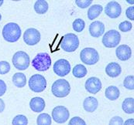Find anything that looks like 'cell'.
I'll return each mask as SVG.
<instances>
[{"instance_id":"obj_21","label":"cell","mask_w":134,"mask_h":125,"mask_svg":"<svg viewBox=\"0 0 134 125\" xmlns=\"http://www.w3.org/2000/svg\"><path fill=\"white\" fill-rule=\"evenodd\" d=\"M102 10H103V8L101 5H98V4L93 5L88 10V17L90 20H93L102 13Z\"/></svg>"},{"instance_id":"obj_37","label":"cell","mask_w":134,"mask_h":125,"mask_svg":"<svg viewBox=\"0 0 134 125\" xmlns=\"http://www.w3.org/2000/svg\"><path fill=\"white\" fill-rule=\"evenodd\" d=\"M4 110H5V103L2 99H0V113H2Z\"/></svg>"},{"instance_id":"obj_22","label":"cell","mask_w":134,"mask_h":125,"mask_svg":"<svg viewBox=\"0 0 134 125\" xmlns=\"http://www.w3.org/2000/svg\"><path fill=\"white\" fill-rule=\"evenodd\" d=\"M122 107L123 111L128 114H133L134 112V99L133 97L126 98L123 100Z\"/></svg>"},{"instance_id":"obj_31","label":"cell","mask_w":134,"mask_h":125,"mask_svg":"<svg viewBox=\"0 0 134 125\" xmlns=\"http://www.w3.org/2000/svg\"><path fill=\"white\" fill-rule=\"evenodd\" d=\"M68 125H87L85 121L79 117H74L73 118H71L69 121Z\"/></svg>"},{"instance_id":"obj_4","label":"cell","mask_w":134,"mask_h":125,"mask_svg":"<svg viewBox=\"0 0 134 125\" xmlns=\"http://www.w3.org/2000/svg\"><path fill=\"white\" fill-rule=\"evenodd\" d=\"M51 90L55 97L62 98L67 97L70 93L71 86L66 80L59 79L53 84Z\"/></svg>"},{"instance_id":"obj_8","label":"cell","mask_w":134,"mask_h":125,"mask_svg":"<svg viewBox=\"0 0 134 125\" xmlns=\"http://www.w3.org/2000/svg\"><path fill=\"white\" fill-rule=\"evenodd\" d=\"M120 40V33L115 29H112L104 34L102 38V43L107 48H113L119 44Z\"/></svg>"},{"instance_id":"obj_39","label":"cell","mask_w":134,"mask_h":125,"mask_svg":"<svg viewBox=\"0 0 134 125\" xmlns=\"http://www.w3.org/2000/svg\"><path fill=\"white\" fill-rule=\"evenodd\" d=\"M3 2H4V1H3V0H0V6L3 4Z\"/></svg>"},{"instance_id":"obj_19","label":"cell","mask_w":134,"mask_h":125,"mask_svg":"<svg viewBox=\"0 0 134 125\" xmlns=\"http://www.w3.org/2000/svg\"><path fill=\"white\" fill-rule=\"evenodd\" d=\"M105 95L107 99L110 100H115L119 97L120 92L118 87H116L115 86H110L105 89Z\"/></svg>"},{"instance_id":"obj_26","label":"cell","mask_w":134,"mask_h":125,"mask_svg":"<svg viewBox=\"0 0 134 125\" xmlns=\"http://www.w3.org/2000/svg\"><path fill=\"white\" fill-rule=\"evenodd\" d=\"M13 125H27L28 124V119L26 116L19 114L16 116L13 121H12Z\"/></svg>"},{"instance_id":"obj_35","label":"cell","mask_w":134,"mask_h":125,"mask_svg":"<svg viewBox=\"0 0 134 125\" xmlns=\"http://www.w3.org/2000/svg\"><path fill=\"white\" fill-rule=\"evenodd\" d=\"M6 89H7V87H6L5 83L3 80H0V97L3 96L5 94Z\"/></svg>"},{"instance_id":"obj_25","label":"cell","mask_w":134,"mask_h":125,"mask_svg":"<svg viewBox=\"0 0 134 125\" xmlns=\"http://www.w3.org/2000/svg\"><path fill=\"white\" fill-rule=\"evenodd\" d=\"M52 120L48 114H40L37 119V125H51Z\"/></svg>"},{"instance_id":"obj_2","label":"cell","mask_w":134,"mask_h":125,"mask_svg":"<svg viewBox=\"0 0 134 125\" xmlns=\"http://www.w3.org/2000/svg\"><path fill=\"white\" fill-rule=\"evenodd\" d=\"M51 65V58L47 53H40L33 59L32 66L38 71H46Z\"/></svg>"},{"instance_id":"obj_5","label":"cell","mask_w":134,"mask_h":125,"mask_svg":"<svg viewBox=\"0 0 134 125\" xmlns=\"http://www.w3.org/2000/svg\"><path fill=\"white\" fill-rule=\"evenodd\" d=\"M12 62L13 66L19 70H26L30 63V59L29 55L26 52L18 51L13 55Z\"/></svg>"},{"instance_id":"obj_16","label":"cell","mask_w":134,"mask_h":125,"mask_svg":"<svg viewBox=\"0 0 134 125\" xmlns=\"http://www.w3.org/2000/svg\"><path fill=\"white\" fill-rule=\"evenodd\" d=\"M45 101L42 97H34L31 99L30 102V109L36 113L42 112L45 108Z\"/></svg>"},{"instance_id":"obj_10","label":"cell","mask_w":134,"mask_h":125,"mask_svg":"<svg viewBox=\"0 0 134 125\" xmlns=\"http://www.w3.org/2000/svg\"><path fill=\"white\" fill-rule=\"evenodd\" d=\"M40 33L37 29H27L23 33V40L26 44L29 46H34L37 44L40 40Z\"/></svg>"},{"instance_id":"obj_32","label":"cell","mask_w":134,"mask_h":125,"mask_svg":"<svg viewBox=\"0 0 134 125\" xmlns=\"http://www.w3.org/2000/svg\"><path fill=\"white\" fill-rule=\"evenodd\" d=\"M92 0H85V1H83V0H76L75 1V3H76L78 7L81 8V9L87 8L88 6H89L92 4Z\"/></svg>"},{"instance_id":"obj_11","label":"cell","mask_w":134,"mask_h":125,"mask_svg":"<svg viewBox=\"0 0 134 125\" xmlns=\"http://www.w3.org/2000/svg\"><path fill=\"white\" fill-rule=\"evenodd\" d=\"M54 71L59 76H65L71 71V64L65 59H60L54 64Z\"/></svg>"},{"instance_id":"obj_12","label":"cell","mask_w":134,"mask_h":125,"mask_svg":"<svg viewBox=\"0 0 134 125\" xmlns=\"http://www.w3.org/2000/svg\"><path fill=\"white\" fill-rule=\"evenodd\" d=\"M105 13L110 18H118L122 13L121 5L119 4V2L115 1H111L106 5L105 9Z\"/></svg>"},{"instance_id":"obj_29","label":"cell","mask_w":134,"mask_h":125,"mask_svg":"<svg viewBox=\"0 0 134 125\" xmlns=\"http://www.w3.org/2000/svg\"><path fill=\"white\" fill-rule=\"evenodd\" d=\"M133 28V25L129 21H123L122 22L119 26V29L120 31L123 32V33H126V32H129Z\"/></svg>"},{"instance_id":"obj_34","label":"cell","mask_w":134,"mask_h":125,"mask_svg":"<svg viewBox=\"0 0 134 125\" xmlns=\"http://www.w3.org/2000/svg\"><path fill=\"white\" fill-rule=\"evenodd\" d=\"M126 15L127 16V18L130 19V20L133 21L134 20V7L131 6L127 8L126 11Z\"/></svg>"},{"instance_id":"obj_9","label":"cell","mask_w":134,"mask_h":125,"mask_svg":"<svg viewBox=\"0 0 134 125\" xmlns=\"http://www.w3.org/2000/svg\"><path fill=\"white\" fill-rule=\"evenodd\" d=\"M70 117L69 110L64 106H57L52 111V118L58 124L65 123Z\"/></svg>"},{"instance_id":"obj_3","label":"cell","mask_w":134,"mask_h":125,"mask_svg":"<svg viewBox=\"0 0 134 125\" xmlns=\"http://www.w3.org/2000/svg\"><path fill=\"white\" fill-rule=\"evenodd\" d=\"M60 46L65 52L72 53L75 51L79 46V39L77 35L74 33H68L63 36Z\"/></svg>"},{"instance_id":"obj_18","label":"cell","mask_w":134,"mask_h":125,"mask_svg":"<svg viewBox=\"0 0 134 125\" xmlns=\"http://www.w3.org/2000/svg\"><path fill=\"white\" fill-rule=\"evenodd\" d=\"M98 106V100L94 97H88L85 99L83 103V107L84 109L89 113H92L97 109Z\"/></svg>"},{"instance_id":"obj_38","label":"cell","mask_w":134,"mask_h":125,"mask_svg":"<svg viewBox=\"0 0 134 125\" xmlns=\"http://www.w3.org/2000/svg\"><path fill=\"white\" fill-rule=\"evenodd\" d=\"M128 3H130V4H132V5H133V4L134 3V2L133 1H128Z\"/></svg>"},{"instance_id":"obj_17","label":"cell","mask_w":134,"mask_h":125,"mask_svg":"<svg viewBox=\"0 0 134 125\" xmlns=\"http://www.w3.org/2000/svg\"><path fill=\"white\" fill-rule=\"evenodd\" d=\"M122 68L120 65L115 62L109 63L105 67V73L110 77H117L120 75Z\"/></svg>"},{"instance_id":"obj_40","label":"cell","mask_w":134,"mask_h":125,"mask_svg":"<svg viewBox=\"0 0 134 125\" xmlns=\"http://www.w3.org/2000/svg\"><path fill=\"white\" fill-rule=\"evenodd\" d=\"M1 19H2V15L0 14V21H1Z\"/></svg>"},{"instance_id":"obj_14","label":"cell","mask_w":134,"mask_h":125,"mask_svg":"<svg viewBox=\"0 0 134 125\" xmlns=\"http://www.w3.org/2000/svg\"><path fill=\"white\" fill-rule=\"evenodd\" d=\"M116 56L119 59L122 61L128 60L132 56L131 48L127 45H121L116 48L115 50Z\"/></svg>"},{"instance_id":"obj_23","label":"cell","mask_w":134,"mask_h":125,"mask_svg":"<svg viewBox=\"0 0 134 125\" xmlns=\"http://www.w3.org/2000/svg\"><path fill=\"white\" fill-rule=\"evenodd\" d=\"M34 10L38 14H44L48 10V3L44 0H38L34 4Z\"/></svg>"},{"instance_id":"obj_1","label":"cell","mask_w":134,"mask_h":125,"mask_svg":"<svg viewBox=\"0 0 134 125\" xmlns=\"http://www.w3.org/2000/svg\"><path fill=\"white\" fill-rule=\"evenodd\" d=\"M21 29L17 23L9 22L4 26L2 29V36L9 43L17 42L21 36Z\"/></svg>"},{"instance_id":"obj_13","label":"cell","mask_w":134,"mask_h":125,"mask_svg":"<svg viewBox=\"0 0 134 125\" xmlns=\"http://www.w3.org/2000/svg\"><path fill=\"white\" fill-rule=\"evenodd\" d=\"M85 87L88 93L96 94L102 89V82L98 77L92 76L86 80Z\"/></svg>"},{"instance_id":"obj_28","label":"cell","mask_w":134,"mask_h":125,"mask_svg":"<svg viewBox=\"0 0 134 125\" xmlns=\"http://www.w3.org/2000/svg\"><path fill=\"white\" fill-rule=\"evenodd\" d=\"M123 86L128 90H133L134 89V77L133 76H128L125 78L123 81Z\"/></svg>"},{"instance_id":"obj_30","label":"cell","mask_w":134,"mask_h":125,"mask_svg":"<svg viewBox=\"0 0 134 125\" xmlns=\"http://www.w3.org/2000/svg\"><path fill=\"white\" fill-rule=\"evenodd\" d=\"M10 70V64L6 61H0V74L4 75Z\"/></svg>"},{"instance_id":"obj_7","label":"cell","mask_w":134,"mask_h":125,"mask_svg":"<svg viewBox=\"0 0 134 125\" xmlns=\"http://www.w3.org/2000/svg\"><path fill=\"white\" fill-rule=\"evenodd\" d=\"M29 87L30 90L36 93L43 92L47 87V80L40 74H34L29 80Z\"/></svg>"},{"instance_id":"obj_6","label":"cell","mask_w":134,"mask_h":125,"mask_svg":"<svg viewBox=\"0 0 134 125\" xmlns=\"http://www.w3.org/2000/svg\"><path fill=\"white\" fill-rule=\"evenodd\" d=\"M81 62L87 65H94L99 60V54L94 48H85L80 53Z\"/></svg>"},{"instance_id":"obj_36","label":"cell","mask_w":134,"mask_h":125,"mask_svg":"<svg viewBox=\"0 0 134 125\" xmlns=\"http://www.w3.org/2000/svg\"><path fill=\"white\" fill-rule=\"evenodd\" d=\"M123 125H134V120L133 119H128L123 123Z\"/></svg>"},{"instance_id":"obj_33","label":"cell","mask_w":134,"mask_h":125,"mask_svg":"<svg viewBox=\"0 0 134 125\" xmlns=\"http://www.w3.org/2000/svg\"><path fill=\"white\" fill-rule=\"evenodd\" d=\"M123 120L122 117H119V116H115L113 117L110 121H109V125H123Z\"/></svg>"},{"instance_id":"obj_24","label":"cell","mask_w":134,"mask_h":125,"mask_svg":"<svg viewBox=\"0 0 134 125\" xmlns=\"http://www.w3.org/2000/svg\"><path fill=\"white\" fill-rule=\"evenodd\" d=\"M73 75L77 78H83L86 76L88 70L86 67L82 64H77L73 68Z\"/></svg>"},{"instance_id":"obj_15","label":"cell","mask_w":134,"mask_h":125,"mask_svg":"<svg viewBox=\"0 0 134 125\" xmlns=\"http://www.w3.org/2000/svg\"><path fill=\"white\" fill-rule=\"evenodd\" d=\"M105 32V25L100 21H95L89 26V33L91 36L98 38Z\"/></svg>"},{"instance_id":"obj_27","label":"cell","mask_w":134,"mask_h":125,"mask_svg":"<svg viewBox=\"0 0 134 125\" xmlns=\"http://www.w3.org/2000/svg\"><path fill=\"white\" fill-rule=\"evenodd\" d=\"M85 21L81 19H77L73 22V24H72L73 29L77 33L81 32L85 29Z\"/></svg>"},{"instance_id":"obj_20","label":"cell","mask_w":134,"mask_h":125,"mask_svg":"<svg viewBox=\"0 0 134 125\" xmlns=\"http://www.w3.org/2000/svg\"><path fill=\"white\" fill-rule=\"evenodd\" d=\"M13 83L14 85L19 88H22L26 86V75L23 73H16L13 76Z\"/></svg>"}]
</instances>
